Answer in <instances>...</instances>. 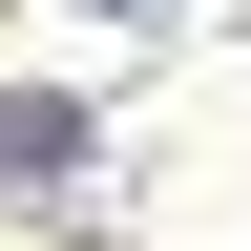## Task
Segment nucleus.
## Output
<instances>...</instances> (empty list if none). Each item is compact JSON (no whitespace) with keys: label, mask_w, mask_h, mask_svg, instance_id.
I'll return each mask as SVG.
<instances>
[{"label":"nucleus","mask_w":251,"mask_h":251,"mask_svg":"<svg viewBox=\"0 0 251 251\" xmlns=\"http://www.w3.org/2000/svg\"><path fill=\"white\" fill-rule=\"evenodd\" d=\"M84 168V105H0V188H63Z\"/></svg>","instance_id":"nucleus-1"}]
</instances>
